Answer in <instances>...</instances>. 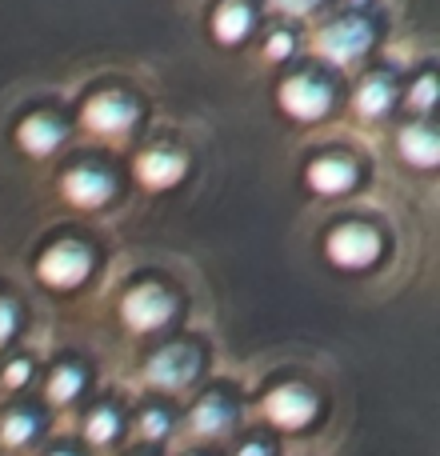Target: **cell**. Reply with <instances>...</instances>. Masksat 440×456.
Returning a JSON list of instances; mask_svg holds the SVG:
<instances>
[{"label":"cell","instance_id":"1","mask_svg":"<svg viewBox=\"0 0 440 456\" xmlns=\"http://www.w3.org/2000/svg\"><path fill=\"white\" fill-rule=\"evenodd\" d=\"M369 40H372V32L364 28L361 20H332L329 28H321V37H316V53L329 64H353L356 56L369 48Z\"/></svg>","mask_w":440,"mask_h":456},{"label":"cell","instance_id":"2","mask_svg":"<svg viewBox=\"0 0 440 456\" xmlns=\"http://www.w3.org/2000/svg\"><path fill=\"white\" fill-rule=\"evenodd\" d=\"M324 252H329V260L337 268H369L372 260H377V252H380V240L369 232V228L345 224V228H337V232L329 236Z\"/></svg>","mask_w":440,"mask_h":456},{"label":"cell","instance_id":"3","mask_svg":"<svg viewBox=\"0 0 440 456\" xmlns=\"http://www.w3.org/2000/svg\"><path fill=\"white\" fill-rule=\"evenodd\" d=\"M120 316H125V324L133 332H152L173 316V300H168L160 289H152V284H141V289H133L125 297Z\"/></svg>","mask_w":440,"mask_h":456},{"label":"cell","instance_id":"4","mask_svg":"<svg viewBox=\"0 0 440 456\" xmlns=\"http://www.w3.org/2000/svg\"><path fill=\"white\" fill-rule=\"evenodd\" d=\"M37 273L48 289H72V284H80L88 273V252L77 248V244H56V248H48L45 256H40Z\"/></svg>","mask_w":440,"mask_h":456},{"label":"cell","instance_id":"5","mask_svg":"<svg viewBox=\"0 0 440 456\" xmlns=\"http://www.w3.org/2000/svg\"><path fill=\"white\" fill-rule=\"evenodd\" d=\"M133 120H136V109L128 101H120V96H112V93L93 96V101L80 109V125H85L88 133H101V136L128 133Z\"/></svg>","mask_w":440,"mask_h":456},{"label":"cell","instance_id":"6","mask_svg":"<svg viewBox=\"0 0 440 456\" xmlns=\"http://www.w3.org/2000/svg\"><path fill=\"white\" fill-rule=\"evenodd\" d=\"M281 109L297 120H321L329 112V88L308 77H292L281 85Z\"/></svg>","mask_w":440,"mask_h":456},{"label":"cell","instance_id":"7","mask_svg":"<svg viewBox=\"0 0 440 456\" xmlns=\"http://www.w3.org/2000/svg\"><path fill=\"white\" fill-rule=\"evenodd\" d=\"M192 377H197V356H192L189 348H181V345L165 348V353H157L149 361V385L165 388V393L184 388Z\"/></svg>","mask_w":440,"mask_h":456},{"label":"cell","instance_id":"8","mask_svg":"<svg viewBox=\"0 0 440 456\" xmlns=\"http://www.w3.org/2000/svg\"><path fill=\"white\" fill-rule=\"evenodd\" d=\"M61 192L77 208H101L112 197V181L104 173H96V168H72V173H64Z\"/></svg>","mask_w":440,"mask_h":456},{"label":"cell","instance_id":"9","mask_svg":"<svg viewBox=\"0 0 440 456\" xmlns=\"http://www.w3.org/2000/svg\"><path fill=\"white\" fill-rule=\"evenodd\" d=\"M265 412H268V420L281 428H305L308 420H313L316 404H313V396L300 393V388H276V393H268Z\"/></svg>","mask_w":440,"mask_h":456},{"label":"cell","instance_id":"10","mask_svg":"<svg viewBox=\"0 0 440 456\" xmlns=\"http://www.w3.org/2000/svg\"><path fill=\"white\" fill-rule=\"evenodd\" d=\"M181 173H184V160L168 149H152L136 160V181H141L144 189H157V192L173 189V184L181 181Z\"/></svg>","mask_w":440,"mask_h":456},{"label":"cell","instance_id":"11","mask_svg":"<svg viewBox=\"0 0 440 456\" xmlns=\"http://www.w3.org/2000/svg\"><path fill=\"white\" fill-rule=\"evenodd\" d=\"M305 181H308V189L321 192V197H340V192L353 189V168H348L345 160H316V165H308Z\"/></svg>","mask_w":440,"mask_h":456},{"label":"cell","instance_id":"12","mask_svg":"<svg viewBox=\"0 0 440 456\" xmlns=\"http://www.w3.org/2000/svg\"><path fill=\"white\" fill-rule=\"evenodd\" d=\"M16 141H20V149L32 152V157H48V152L61 144V128H56L48 117H29L20 128H16Z\"/></svg>","mask_w":440,"mask_h":456},{"label":"cell","instance_id":"13","mask_svg":"<svg viewBox=\"0 0 440 456\" xmlns=\"http://www.w3.org/2000/svg\"><path fill=\"white\" fill-rule=\"evenodd\" d=\"M401 157L409 160V165H417V168H433L436 160H440V144H436V136L433 133H425V128H404L401 133Z\"/></svg>","mask_w":440,"mask_h":456},{"label":"cell","instance_id":"14","mask_svg":"<svg viewBox=\"0 0 440 456\" xmlns=\"http://www.w3.org/2000/svg\"><path fill=\"white\" fill-rule=\"evenodd\" d=\"M249 28H252V12L244 4H224L213 16V37L220 40V45H236V40H244Z\"/></svg>","mask_w":440,"mask_h":456},{"label":"cell","instance_id":"15","mask_svg":"<svg viewBox=\"0 0 440 456\" xmlns=\"http://www.w3.org/2000/svg\"><path fill=\"white\" fill-rule=\"evenodd\" d=\"M353 104L361 117H380V112H388V104H393V88H388L385 77H369V80H361Z\"/></svg>","mask_w":440,"mask_h":456},{"label":"cell","instance_id":"16","mask_svg":"<svg viewBox=\"0 0 440 456\" xmlns=\"http://www.w3.org/2000/svg\"><path fill=\"white\" fill-rule=\"evenodd\" d=\"M192 428H197L200 436H216L228 428V404L220 401V396H205V401L192 409Z\"/></svg>","mask_w":440,"mask_h":456},{"label":"cell","instance_id":"17","mask_svg":"<svg viewBox=\"0 0 440 456\" xmlns=\"http://www.w3.org/2000/svg\"><path fill=\"white\" fill-rule=\"evenodd\" d=\"M80 393V372L77 369H56L48 377V401L53 404H69Z\"/></svg>","mask_w":440,"mask_h":456},{"label":"cell","instance_id":"18","mask_svg":"<svg viewBox=\"0 0 440 456\" xmlns=\"http://www.w3.org/2000/svg\"><path fill=\"white\" fill-rule=\"evenodd\" d=\"M88 441L93 444H104V441H112V436H117V417H112L109 409H101V412H93V417H88Z\"/></svg>","mask_w":440,"mask_h":456},{"label":"cell","instance_id":"19","mask_svg":"<svg viewBox=\"0 0 440 456\" xmlns=\"http://www.w3.org/2000/svg\"><path fill=\"white\" fill-rule=\"evenodd\" d=\"M29 436H32V420L20 417V412H12V417L0 425V441H4V444H24Z\"/></svg>","mask_w":440,"mask_h":456},{"label":"cell","instance_id":"20","mask_svg":"<svg viewBox=\"0 0 440 456\" xmlns=\"http://www.w3.org/2000/svg\"><path fill=\"white\" fill-rule=\"evenodd\" d=\"M433 101H436V80L433 77L417 80V85H412V93H409V104L417 112H428V109H433Z\"/></svg>","mask_w":440,"mask_h":456},{"label":"cell","instance_id":"21","mask_svg":"<svg viewBox=\"0 0 440 456\" xmlns=\"http://www.w3.org/2000/svg\"><path fill=\"white\" fill-rule=\"evenodd\" d=\"M289 53H292V37H284V32L268 37V45H265V56H268V61H289Z\"/></svg>","mask_w":440,"mask_h":456},{"label":"cell","instance_id":"22","mask_svg":"<svg viewBox=\"0 0 440 456\" xmlns=\"http://www.w3.org/2000/svg\"><path fill=\"white\" fill-rule=\"evenodd\" d=\"M165 417H160V412H149V417H144L141 420V433L144 436H149V441H160V436H165Z\"/></svg>","mask_w":440,"mask_h":456},{"label":"cell","instance_id":"23","mask_svg":"<svg viewBox=\"0 0 440 456\" xmlns=\"http://www.w3.org/2000/svg\"><path fill=\"white\" fill-rule=\"evenodd\" d=\"M273 4L281 8V12H289V16H305L308 8H316L321 0H273Z\"/></svg>","mask_w":440,"mask_h":456},{"label":"cell","instance_id":"24","mask_svg":"<svg viewBox=\"0 0 440 456\" xmlns=\"http://www.w3.org/2000/svg\"><path fill=\"white\" fill-rule=\"evenodd\" d=\"M24 380H29V364H24V361H16V364H8V369H4V385L8 388H20Z\"/></svg>","mask_w":440,"mask_h":456},{"label":"cell","instance_id":"25","mask_svg":"<svg viewBox=\"0 0 440 456\" xmlns=\"http://www.w3.org/2000/svg\"><path fill=\"white\" fill-rule=\"evenodd\" d=\"M12 329H16V316H12V305L8 300H0V345H4L8 337H12Z\"/></svg>","mask_w":440,"mask_h":456},{"label":"cell","instance_id":"26","mask_svg":"<svg viewBox=\"0 0 440 456\" xmlns=\"http://www.w3.org/2000/svg\"><path fill=\"white\" fill-rule=\"evenodd\" d=\"M236 456H265V449H260V444H249V449H240Z\"/></svg>","mask_w":440,"mask_h":456},{"label":"cell","instance_id":"27","mask_svg":"<svg viewBox=\"0 0 440 456\" xmlns=\"http://www.w3.org/2000/svg\"><path fill=\"white\" fill-rule=\"evenodd\" d=\"M348 4H364V0H348Z\"/></svg>","mask_w":440,"mask_h":456},{"label":"cell","instance_id":"28","mask_svg":"<svg viewBox=\"0 0 440 456\" xmlns=\"http://www.w3.org/2000/svg\"><path fill=\"white\" fill-rule=\"evenodd\" d=\"M56 456H69V452H56Z\"/></svg>","mask_w":440,"mask_h":456}]
</instances>
